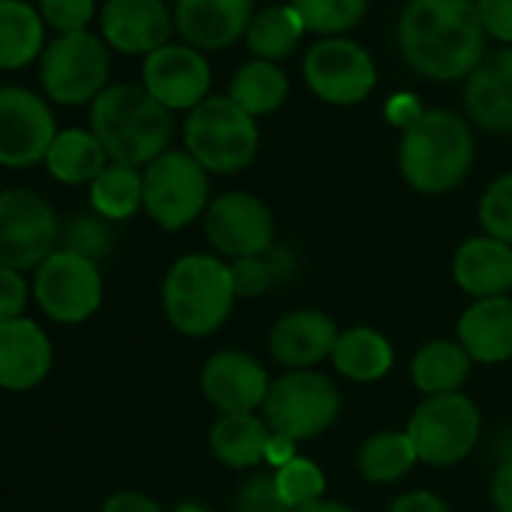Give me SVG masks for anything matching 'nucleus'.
I'll use <instances>...</instances> for the list:
<instances>
[{
	"label": "nucleus",
	"mask_w": 512,
	"mask_h": 512,
	"mask_svg": "<svg viewBox=\"0 0 512 512\" xmlns=\"http://www.w3.org/2000/svg\"><path fill=\"white\" fill-rule=\"evenodd\" d=\"M458 344L473 362L497 365L512 359V299H479L458 320Z\"/></svg>",
	"instance_id": "obj_23"
},
{
	"label": "nucleus",
	"mask_w": 512,
	"mask_h": 512,
	"mask_svg": "<svg viewBox=\"0 0 512 512\" xmlns=\"http://www.w3.org/2000/svg\"><path fill=\"white\" fill-rule=\"evenodd\" d=\"M109 79V52L106 46L82 34H61L40 61V82L55 103L82 106L97 100L106 91Z\"/></svg>",
	"instance_id": "obj_11"
},
{
	"label": "nucleus",
	"mask_w": 512,
	"mask_h": 512,
	"mask_svg": "<svg viewBox=\"0 0 512 512\" xmlns=\"http://www.w3.org/2000/svg\"><path fill=\"white\" fill-rule=\"evenodd\" d=\"M452 278L476 302L506 296L512 290V247L491 235L464 241L452 260Z\"/></svg>",
	"instance_id": "obj_22"
},
{
	"label": "nucleus",
	"mask_w": 512,
	"mask_h": 512,
	"mask_svg": "<svg viewBox=\"0 0 512 512\" xmlns=\"http://www.w3.org/2000/svg\"><path fill=\"white\" fill-rule=\"evenodd\" d=\"M52 371V344L40 323L16 317L0 323V389L31 392Z\"/></svg>",
	"instance_id": "obj_17"
},
{
	"label": "nucleus",
	"mask_w": 512,
	"mask_h": 512,
	"mask_svg": "<svg viewBox=\"0 0 512 512\" xmlns=\"http://www.w3.org/2000/svg\"><path fill=\"white\" fill-rule=\"evenodd\" d=\"M235 302L229 266L217 256L190 253L169 269L163 281V311L169 323L190 338L217 332Z\"/></svg>",
	"instance_id": "obj_4"
},
{
	"label": "nucleus",
	"mask_w": 512,
	"mask_h": 512,
	"mask_svg": "<svg viewBox=\"0 0 512 512\" xmlns=\"http://www.w3.org/2000/svg\"><path fill=\"white\" fill-rule=\"evenodd\" d=\"M305 82L320 100L335 106H353L374 91L377 70L371 55L359 43L332 37V40H320L308 52Z\"/></svg>",
	"instance_id": "obj_12"
},
{
	"label": "nucleus",
	"mask_w": 512,
	"mask_h": 512,
	"mask_svg": "<svg viewBox=\"0 0 512 512\" xmlns=\"http://www.w3.org/2000/svg\"><path fill=\"white\" fill-rule=\"evenodd\" d=\"M476 13L485 34L512 46V0H476Z\"/></svg>",
	"instance_id": "obj_40"
},
{
	"label": "nucleus",
	"mask_w": 512,
	"mask_h": 512,
	"mask_svg": "<svg viewBox=\"0 0 512 512\" xmlns=\"http://www.w3.org/2000/svg\"><path fill=\"white\" fill-rule=\"evenodd\" d=\"M142 79H145V91L169 112L172 109L193 112L202 100H208L205 94L211 88V67L190 46H163L145 58Z\"/></svg>",
	"instance_id": "obj_15"
},
{
	"label": "nucleus",
	"mask_w": 512,
	"mask_h": 512,
	"mask_svg": "<svg viewBox=\"0 0 512 512\" xmlns=\"http://www.w3.org/2000/svg\"><path fill=\"white\" fill-rule=\"evenodd\" d=\"M296 512H356V509H350L347 503H338V500H314Z\"/></svg>",
	"instance_id": "obj_47"
},
{
	"label": "nucleus",
	"mask_w": 512,
	"mask_h": 512,
	"mask_svg": "<svg viewBox=\"0 0 512 512\" xmlns=\"http://www.w3.org/2000/svg\"><path fill=\"white\" fill-rule=\"evenodd\" d=\"M235 509L238 512H293L290 503L281 497L275 476H269V473L253 476L241 485V491L235 497Z\"/></svg>",
	"instance_id": "obj_37"
},
{
	"label": "nucleus",
	"mask_w": 512,
	"mask_h": 512,
	"mask_svg": "<svg viewBox=\"0 0 512 512\" xmlns=\"http://www.w3.org/2000/svg\"><path fill=\"white\" fill-rule=\"evenodd\" d=\"M55 118L28 88H0V166L28 169L46 160L55 142Z\"/></svg>",
	"instance_id": "obj_13"
},
{
	"label": "nucleus",
	"mask_w": 512,
	"mask_h": 512,
	"mask_svg": "<svg viewBox=\"0 0 512 512\" xmlns=\"http://www.w3.org/2000/svg\"><path fill=\"white\" fill-rule=\"evenodd\" d=\"M419 461L434 467L458 464L470 455V449L479 440V410L476 404L461 395H431L425 398L407 428Z\"/></svg>",
	"instance_id": "obj_10"
},
{
	"label": "nucleus",
	"mask_w": 512,
	"mask_h": 512,
	"mask_svg": "<svg viewBox=\"0 0 512 512\" xmlns=\"http://www.w3.org/2000/svg\"><path fill=\"white\" fill-rule=\"evenodd\" d=\"M25 305H28V284L22 272L0 266V323L22 317Z\"/></svg>",
	"instance_id": "obj_41"
},
{
	"label": "nucleus",
	"mask_w": 512,
	"mask_h": 512,
	"mask_svg": "<svg viewBox=\"0 0 512 512\" xmlns=\"http://www.w3.org/2000/svg\"><path fill=\"white\" fill-rule=\"evenodd\" d=\"M491 500L497 512H512V461H503L491 476Z\"/></svg>",
	"instance_id": "obj_45"
},
{
	"label": "nucleus",
	"mask_w": 512,
	"mask_h": 512,
	"mask_svg": "<svg viewBox=\"0 0 512 512\" xmlns=\"http://www.w3.org/2000/svg\"><path fill=\"white\" fill-rule=\"evenodd\" d=\"M479 223L485 235L512 247V172L500 175L479 202Z\"/></svg>",
	"instance_id": "obj_35"
},
{
	"label": "nucleus",
	"mask_w": 512,
	"mask_h": 512,
	"mask_svg": "<svg viewBox=\"0 0 512 512\" xmlns=\"http://www.w3.org/2000/svg\"><path fill=\"white\" fill-rule=\"evenodd\" d=\"M46 166L61 184H91L109 166V154L91 130L73 127L55 136Z\"/></svg>",
	"instance_id": "obj_25"
},
{
	"label": "nucleus",
	"mask_w": 512,
	"mask_h": 512,
	"mask_svg": "<svg viewBox=\"0 0 512 512\" xmlns=\"http://www.w3.org/2000/svg\"><path fill=\"white\" fill-rule=\"evenodd\" d=\"M91 133L112 163L142 166L166 154L172 139V112L145 88L112 85L91 106Z\"/></svg>",
	"instance_id": "obj_2"
},
{
	"label": "nucleus",
	"mask_w": 512,
	"mask_h": 512,
	"mask_svg": "<svg viewBox=\"0 0 512 512\" xmlns=\"http://www.w3.org/2000/svg\"><path fill=\"white\" fill-rule=\"evenodd\" d=\"M329 359H332L335 371H341L344 377H350L356 383H374L392 371L395 353H392V344L380 332L359 326V329L338 335Z\"/></svg>",
	"instance_id": "obj_26"
},
{
	"label": "nucleus",
	"mask_w": 512,
	"mask_h": 512,
	"mask_svg": "<svg viewBox=\"0 0 512 512\" xmlns=\"http://www.w3.org/2000/svg\"><path fill=\"white\" fill-rule=\"evenodd\" d=\"M253 0H178L175 28L190 49L214 52L232 46L253 22Z\"/></svg>",
	"instance_id": "obj_18"
},
{
	"label": "nucleus",
	"mask_w": 512,
	"mask_h": 512,
	"mask_svg": "<svg viewBox=\"0 0 512 512\" xmlns=\"http://www.w3.org/2000/svg\"><path fill=\"white\" fill-rule=\"evenodd\" d=\"M398 163L413 190L428 196L446 193L473 166V133L455 112L431 109L404 130Z\"/></svg>",
	"instance_id": "obj_3"
},
{
	"label": "nucleus",
	"mask_w": 512,
	"mask_h": 512,
	"mask_svg": "<svg viewBox=\"0 0 512 512\" xmlns=\"http://www.w3.org/2000/svg\"><path fill=\"white\" fill-rule=\"evenodd\" d=\"M142 205L166 232L208 211V172L187 151H166L142 172Z\"/></svg>",
	"instance_id": "obj_8"
},
{
	"label": "nucleus",
	"mask_w": 512,
	"mask_h": 512,
	"mask_svg": "<svg viewBox=\"0 0 512 512\" xmlns=\"http://www.w3.org/2000/svg\"><path fill=\"white\" fill-rule=\"evenodd\" d=\"M172 16L163 0H109L103 7V37L124 55H151L169 46Z\"/></svg>",
	"instance_id": "obj_19"
},
{
	"label": "nucleus",
	"mask_w": 512,
	"mask_h": 512,
	"mask_svg": "<svg viewBox=\"0 0 512 512\" xmlns=\"http://www.w3.org/2000/svg\"><path fill=\"white\" fill-rule=\"evenodd\" d=\"M43 19L25 0H0V70L28 67L43 49Z\"/></svg>",
	"instance_id": "obj_27"
},
{
	"label": "nucleus",
	"mask_w": 512,
	"mask_h": 512,
	"mask_svg": "<svg viewBox=\"0 0 512 512\" xmlns=\"http://www.w3.org/2000/svg\"><path fill=\"white\" fill-rule=\"evenodd\" d=\"M91 205L103 220H127L142 205V175L136 166L109 163L91 181Z\"/></svg>",
	"instance_id": "obj_31"
},
{
	"label": "nucleus",
	"mask_w": 512,
	"mask_h": 512,
	"mask_svg": "<svg viewBox=\"0 0 512 512\" xmlns=\"http://www.w3.org/2000/svg\"><path fill=\"white\" fill-rule=\"evenodd\" d=\"M61 244L55 208L34 190H0V266L40 269Z\"/></svg>",
	"instance_id": "obj_7"
},
{
	"label": "nucleus",
	"mask_w": 512,
	"mask_h": 512,
	"mask_svg": "<svg viewBox=\"0 0 512 512\" xmlns=\"http://www.w3.org/2000/svg\"><path fill=\"white\" fill-rule=\"evenodd\" d=\"M470 356L458 341H428L410 365L413 383L419 392L431 395H449L458 392V386L467 380L470 374Z\"/></svg>",
	"instance_id": "obj_28"
},
{
	"label": "nucleus",
	"mask_w": 512,
	"mask_h": 512,
	"mask_svg": "<svg viewBox=\"0 0 512 512\" xmlns=\"http://www.w3.org/2000/svg\"><path fill=\"white\" fill-rule=\"evenodd\" d=\"M419 461L407 431H380L359 449V470L368 482H395Z\"/></svg>",
	"instance_id": "obj_32"
},
{
	"label": "nucleus",
	"mask_w": 512,
	"mask_h": 512,
	"mask_svg": "<svg viewBox=\"0 0 512 512\" xmlns=\"http://www.w3.org/2000/svg\"><path fill=\"white\" fill-rule=\"evenodd\" d=\"M103 512H166L157 500L139 491H118L103 503Z\"/></svg>",
	"instance_id": "obj_43"
},
{
	"label": "nucleus",
	"mask_w": 512,
	"mask_h": 512,
	"mask_svg": "<svg viewBox=\"0 0 512 512\" xmlns=\"http://www.w3.org/2000/svg\"><path fill=\"white\" fill-rule=\"evenodd\" d=\"M229 275H232V290L235 296H260L272 281H275V272L269 266V260L263 256H250V260H235L229 266Z\"/></svg>",
	"instance_id": "obj_39"
},
{
	"label": "nucleus",
	"mask_w": 512,
	"mask_h": 512,
	"mask_svg": "<svg viewBox=\"0 0 512 512\" xmlns=\"http://www.w3.org/2000/svg\"><path fill=\"white\" fill-rule=\"evenodd\" d=\"M43 19L61 34H82L94 19V0H40Z\"/></svg>",
	"instance_id": "obj_38"
},
{
	"label": "nucleus",
	"mask_w": 512,
	"mask_h": 512,
	"mask_svg": "<svg viewBox=\"0 0 512 512\" xmlns=\"http://www.w3.org/2000/svg\"><path fill=\"white\" fill-rule=\"evenodd\" d=\"M341 413V395L335 383L317 371H290L278 377L266 395L263 419L272 434L290 440H311L332 428Z\"/></svg>",
	"instance_id": "obj_6"
},
{
	"label": "nucleus",
	"mask_w": 512,
	"mask_h": 512,
	"mask_svg": "<svg viewBox=\"0 0 512 512\" xmlns=\"http://www.w3.org/2000/svg\"><path fill=\"white\" fill-rule=\"evenodd\" d=\"M422 115H425V112H422L416 94H395V97L386 103V118H389L395 127H401V130L413 127Z\"/></svg>",
	"instance_id": "obj_42"
},
{
	"label": "nucleus",
	"mask_w": 512,
	"mask_h": 512,
	"mask_svg": "<svg viewBox=\"0 0 512 512\" xmlns=\"http://www.w3.org/2000/svg\"><path fill=\"white\" fill-rule=\"evenodd\" d=\"M269 389L266 368L241 350H220L202 368V392L220 413H253Z\"/></svg>",
	"instance_id": "obj_16"
},
{
	"label": "nucleus",
	"mask_w": 512,
	"mask_h": 512,
	"mask_svg": "<svg viewBox=\"0 0 512 512\" xmlns=\"http://www.w3.org/2000/svg\"><path fill=\"white\" fill-rule=\"evenodd\" d=\"M205 235L232 260L263 256L272 250L275 241L272 211L253 193H223L205 211Z\"/></svg>",
	"instance_id": "obj_14"
},
{
	"label": "nucleus",
	"mask_w": 512,
	"mask_h": 512,
	"mask_svg": "<svg viewBox=\"0 0 512 512\" xmlns=\"http://www.w3.org/2000/svg\"><path fill=\"white\" fill-rule=\"evenodd\" d=\"M172 512H208V509H205L202 503H196V500H184V503H178Z\"/></svg>",
	"instance_id": "obj_48"
},
{
	"label": "nucleus",
	"mask_w": 512,
	"mask_h": 512,
	"mask_svg": "<svg viewBox=\"0 0 512 512\" xmlns=\"http://www.w3.org/2000/svg\"><path fill=\"white\" fill-rule=\"evenodd\" d=\"M389 512H449V506L431 491H407L392 503Z\"/></svg>",
	"instance_id": "obj_44"
},
{
	"label": "nucleus",
	"mask_w": 512,
	"mask_h": 512,
	"mask_svg": "<svg viewBox=\"0 0 512 512\" xmlns=\"http://www.w3.org/2000/svg\"><path fill=\"white\" fill-rule=\"evenodd\" d=\"M296 458V440L290 437H281V434H272L269 446H266V461L275 464V467H284L287 461Z\"/></svg>",
	"instance_id": "obj_46"
},
{
	"label": "nucleus",
	"mask_w": 512,
	"mask_h": 512,
	"mask_svg": "<svg viewBox=\"0 0 512 512\" xmlns=\"http://www.w3.org/2000/svg\"><path fill=\"white\" fill-rule=\"evenodd\" d=\"M184 142L187 154L205 172L229 175L253 160L260 148V130H256L253 115H247L229 97H208L190 112L184 124Z\"/></svg>",
	"instance_id": "obj_5"
},
{
	"label": "nucleus",
	"mask_w": 512,
	"mask_h": 512,
	"mask_svg": "<svg viewBox=\"0 0 512 512\" xmlns=\"http://www.w3.org/2000/svg\"><path fill=\"white\" fill-rule=\"evenodd\" d=\"M470 118L491 133H512V46L491 52L467 76Z\"/></svg>",
	"instance_id": "obj_20"
},
{
	"label": "nucleus",
	"mask_w": 512,
	"mask_h": 512,
	"mask_svg": "<svg viewBox=\"0 0 512 512\" xmlns=\"http://www.w3.org/2000/svg\"><path fill=\"white\" fill-rule=\"evenodd\" d=\"M287 91H290V82L284 70L272 61L256 58L232 76L226 97L256 118V115H272L275 109H281V103L287 100Z\"/></svg>",
	"instance_id": "obj_29"
},
{
	"label": "nucleus",
	"mask_w": 512,
	"mask_h": 512,
	"mask_svg": "<svg viewBox=\"0 0 512 512\" xmlns=\"http://www.w3.org/2000/svg\"><path fill=\"white\" fill-rule=\"evenodd\" d=\"M335 341H338V326L329 314L293 311L275 323L269 350L281 365L293 371H311V365L332 356Z\"/></svg>",
	"instance_id": "obj_21"
},
{
	"label": "nucleus",
	"mask_w": 512,
	"mask_h": 512,
	"mask_svg": "<svg viewBox=\"0 0 512 512\" xmlns=\"http://www.w3.org/2000/svg\"><path fill=\"white\" fill-rule=\"evenodd\" d=\"M275 482H278V491L290 503L293 512L314 503V500H323V491H326L323 470L311 458H299V455L275 470Z\"/></svg>",
	"instance_id": "obj_34"
},
{
	"label": "nucleus",
	"mask_w": 512,
	"mask_h": 512,
	"mask_svg": "<svg viewBox=\"0 0 512 512\" xmlns=\"http://www.w3.org/2000/svg\"><path fill=\"white\" fill-rule=\"evenodd\" d=\"M64 250H73L88 260H100L112 250V229L103 217H73L64 229Z\"/></svg>",
	"instance_id": "obj_36"
},
{
	"label": "nucleus",
	"mask_w": 512,
	"mask_h": 512,
	"mask_svg": "<svg viewBox=\"0 0 512 512\" xmlns=\"http://www.w3.org/2000/svg\"><path fill=\"white\" fill-rule=\"evenodd\" d=\"M398 43L404 61L437 82L470 76L485 58V28L476 0H410Z\"/></svg>",
	"instance_id": "obj_1"
},
{
	"label": "nucleus",
	"mask_w": 512,
	"mask_h": 512,
	"mask_svg": "<svg viewBox=\"0 0 512 512\" xmlns=\"http://www.w3.org/2000/svg\"><path fill=\"white\" fill-rule=\"evenodd\" d=\"M302 34H305V25L293 7H269L260 16H253L244 40L260 61H281L293 55Z\"/></svg>",
	"instance_id": "obj_30"
},
{
	"label": "nucleus",
	"mask_w": 512,
	"mask_h": 512,
	"mask_svg": "<svg viewBox=\"0 0 512 512\" xmlns=\"http://www.w3.org/2000/svg\"><path fill=\"white\" fill-rule=\"evenodd\" d=\"M272 440V428L263 416L253 413H223L208 434L211 452L226 467H253L266 461V446Z\"/></svg>",
	"instance_id": "obj_24"
},
{
	"label": "nucleus",
	"mask_w": 512,
	"mask_h": 512,
	"mask_svg": "<svg viewBox=\"0 0 512 512\" xmlns=\"http://www.w3.org/2000/svg\"><path fill=\"white\" fill-rule=\"evenodd\" d=\"M34 299L40 311L55 323H85L103 305V275L88 256L58 247L37 269Z\"/></svg>",
	"instance_id": "obj_9"
},
{
	"label": "nucleus",
	"mask_w": 512,
	"mask_h": 512,
	"mask_svg": "<svg viewBox=\"0 0 512 512\" xmlns=\"http://www.w3.org/2000/svg\"><path fill=\"white\" fill-rule=\"evenodd\" d=\"M293 10L299 13L305 31L332 37L362 22L368 0H293Z\"/></svg>",
	"instance_id": "obj_33"
}]
</instances>
